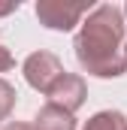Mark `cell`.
Listing matches in <instances>:
<instances>
[{"instance_id":"cell-1","label":"cell","mask_w":127,"mask_h":130,"mask_svg":"<svg viewBox=\"0 0 127 130\" xmlns=\"http://www.w3.org/2000/svg\"><path fill=\"white\" fill-rule=\"evenodd\" d=\"M124 12L115 3H100L82 21V30L76 33V61L85 73L97 79H118L127 73L124 61Z\"/></svg>"},{"instance_id":"cell-2","label":"cell","mask_w":127,"mask_h":130,"mask_svg":"<svg viewBox=\"0 0 127 130\" xmlns=\"http://www.w3.org/2000/svg\"><path fill=\"white\" fill-rule=\"evenodd\" d=\"M91 3H67V0H39L36 3V18L49 30H73L82 15L88 12Z\"/></svg>"},{"instance_id":"cell-3","label":"cell","mask_w":127,"mask_h":130,"mask_svg":"<svg viewBox=\"0 0 127 130\" xmlns=\"http://www.w3.org/2000/svg\"><path fill=\"white\" fill-rule=\"evenodd\" d=\"M64 73V64L58 55H52V52H33L27 55V61H24V79H27V85L36 88V91H42V94H49L52 88H55V82L61 79Z\"/></svg>"},{"instance_id":"cell-4","label":"cell","mask_w":127,"mask_h":130,"mask_svg":"<svg viewBox=\"0 0 127 130\" xmlns=\"http://www.w3.org/2000/svg\"><path fill=\"white\" fill-rule=\"evenodd\" d=\"M45 97H49V103L61 106V109H67V112H76V109H82V103H85V97H88L85 79L76 76V73H64Z\"/></svg>"},{"instance_id":"cell-5","label":"cell","mask_w":127,"mask_h":130,"mask_svg":"<svg viewBox=\"0 0 127 130\" xmlns=\"http://www.w3.org/2000/svg\"><path fill=\"white\" fill-rule=\"evenodd\" d=\"M33 130H76V118L73 112H67L55 103L39 106L36 118H33Z\"/></svg>"},{"instance_id":"cell-6","label":"cell","mask_w":127,"mask_h":130,"mask_svg":"<svg viewBox=\"0 0 127 130\" xmlns=\"http://www.w3.org/2000/svg\"><path fill=\"white\" fill-rule=\"evenodd\" d=\"M82 130H127V118L115 109H103L85 124Z\"/></svg>"},{"instance_id":"cell-7","label":"cell","mask_w":127,"mask_h":130,"mask_svg":"<svg viewBox=\"0 0 127 130\" xmlns=\"http://www.w3.org/2000/svg\"><path fill=\"white\" fill-rule=\"evenodd\" d=\"M15 88L6 82V79H0V121H6L9 118V112L15 109Z\"/></svg>"},{"instance_id":"cell-8","label":"cell","mask_w":127,"mask_h":130,"mask_svg":"<svg viewBox=\"0 0 127 130\" xmlns=\"http://www.w3.org/2000/svg\"><path fill=\"white\" fill-rule=\"evenodd\" d=\"M15 67V58H12V52L6 48V45H0V73H6V70H12Z\"/></svg>"},{"instance_id":"cell-9","label":"cell","mask_w":127,"mask_h":130,"mask_svg":"<svg viewBox=\"0 0 127 130\" xmlns=\"http://www.w3.org/2000/svg\"><path fill=\"white\" fill-rule=\"evenodd\" d=\"M18 6H21L18 0H9V3H0V18H3V15H9V12H15Z\"/></svg>"},{"instance_id":"cell-10","label":"cell","mask_w":127,"mask_h":130,"mask_svg":"<svg viewBox=\"0 0 127 130\" xmlns=\"http://www.w3.org/2000/svg\"><path fill=\"white\" fill-rule=\"evenodd\" d=\"M0 130H33V124H24V121H9V124H3Z\"/></svg>"},{"instance_id":"cell-11","label":"cell","mask_w":127,"mask_h":130,"mask_svg":"<svg viewBox=\"0 0 127 130\" xmlns=\"http://www.w3.org/2000/svg\"><path fill=\"white\" fill-rule=\"evenodd\" d=\"M124 61H127V42H124Z\"/></svg>"},{"instance_id":"cell-12","label":"cell","mask_w":127,"mask_h":130,"mask_svg":"<svg viewBox=\"0 0 127 130\" xmlns=\"http://www.w3.org/2000/svg\"><path fill=\"white\" fill-rule=\"evenodd\" d=\"M124 15H127V6H124Z\"/></svg>"}]
</instances>
